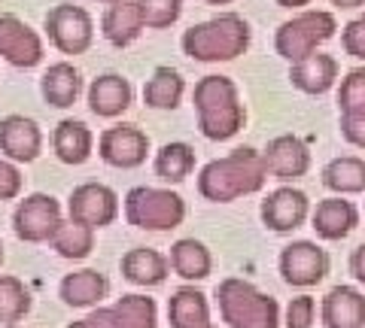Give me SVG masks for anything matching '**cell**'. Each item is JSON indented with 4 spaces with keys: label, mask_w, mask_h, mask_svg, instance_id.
Instances as JSON below:
<instances>
[{
    "label": "cell",
    "mask_w": 365,
    "mask_h": 328,
    "mask_svg": "<svg viewBox=\"0 0 365 328\" xmlns=\"http://www.w3.org/2000/svg\"><path fill=\"white\" fill-rule=\"evenodd\" d=\"M110 292V280L101 274L95 268H83V270H73L67 274L58 286V295L67 307H98L101 301L107 298Z\"/></svg>",
    "instance_id": "obj_18"
},
{
    "label": "cell",
    "mask_w": 365,
    "mask_h": 328,
    "mask_svg": "<svg viewBox=\"0 0 365 328\" xmlns=\"http://www.w3.org/2000/svg\"><path fill=\"white\" fill-rule=\"evenodd\" d=\"M207 4H232V0H207Z\"/></svg>",
    "instance_id": "obj_44"
},
{
    "label": "cell",
    "mask_w": 365,
    "mask_h": 328,
    "mask_svg": "<svg viewBox=\"0 0 365 328\" xmlns=\"http://www.w3.org/2000/svg\"><path fill=\"white\" fill-rule=\"evenodd\" d=\"M67 213H71V222H79L91 231H98V228H107V225L116 222L119 198H116V191L104 183H83L67 198Z\"/></svg>",
    "instance_id": "obj_9"
},
{
    "label": "cell",
    "mask_w": 365,
    "mask_h": 328,
    "mask_svg": "<svg viewBox=\"0 0 365 328\" xmlns=\"http://www.w3.org/2000/svg\"><path fill=\"white\" fill-rule=\"evenodd\" d=\"M122 277L134 282V286H162L168 280V268L170 262L158 253V250H150V246H134L122 255Z\"/></svg>",
    "instance_id": "obj_20"
},
{
    "label": "cell",
    "mask_w": 365,
    "mask_h": 328,
    "mask_svg": "<svg viewBox=\"0 0 365 328\" xmlns=\"http://www.w3.org/2000/svg\"><path fill=\"white\" fill-rule=\"evenodd\" d=\"M31 292L28 286L13 274L0 277V325H19L31 310Z\"/></svg>",
    "instance_id": "obj_30"
},
{
    "label": "cell",
    "mask_w": 365,
    "mask_h": 328,
    "mask_svg": "<svg viewBox=\"0 0 365 328\" xmlns=\"http://www.w3.org/2000/svg\"><path fill=\"white\" fill-rule=\"evenodd\" d=\"M101 158L113 167H122V171H131V167H140L146 162V152H150V137L137 128V125H116L107 128L101 134Z\"/></svg>",
    "instance_id": "obj_12"
},
{
    "label": "cell",
    "mask_w": 365,
    "mask_h": 328,
    "mask_svg": "<svg viewBox=\"0 0 365 328\" xmlns=\"http://www.w3.org/2000/svg\"><path fill=\"white\" fill-rule=\"evenodd\" d=\"M314 316H317V301L311 295H299L289 301L287 307V328H311L314 325Z\"/></svg>",
    "instance_id": "obj_35"
},
{
    "label": "cell",
    "mask_w": 365,
    "mask_h": 328,
    "mask_svg": "<svg viewBox=\"0 0 365 328\" xmlns=\"http://www.w3.org/2000/svg\"><path fill=\"white\" fill-rule=\"evenodd\" d=\"M86 325L88 328H116V319H113V310L110 307H98L86 316Z\"/></svg>",
    "instance_id": "obj_39"
},
{
    "label": "cell",
    "mask_w": 365,
    "mask_h": 328,
    "mask_svg": "<svg viewBox=\"0 0 365 328\" xmlns=\"http://www.w3.org/2000/svg\"><path fill=\"white\" fill-rule=\"evenodd\" d=\"M143 31V13L140 4H131V0H122V4H113L104 16V33L113 46H128L131 40L140 37Z\"/></svg>",
    "instance_id": "obj_25"
},
{
    "label": "cell",
    "mask_w": 365,
    "mask_h": 328,
    "mask_svg": "<svg viewBox=\"0 0 365 328\" xmlns=\"http://www.w3.org/2000/svg\"><path fill=\"white\" fill-rule=\"evenodd\" d=\"M338 31V21L326 9H307V13L292 16L289 21H283L274 33V49L280 58L287 61H302L307 55H314L319 43L332 40Z\"/></svg>",
    "instance_id": "obj_6"
},
{
    "label": "cell",
    "mask_w": 365,
    "mask_h": 328,
    "mask_svg": "<svg viewBox=\"0 0 365 328\" xmlns=\"http://www.w3.org/2000/svg\"><path fill=\"white\" fill-rule=\"evenodd\" d=\"M168 262H170V268H174L177 277L189 280V282L210 277V270H213L210 250L201 240H195V237H182V240H177L174 246H170Z\"/></svg>",
    "instance_id": "obj_22"
},
{
    "label": "cell",
    "mask_w": 365,
    "mask_h": 328,
    "mask_svg": "<svg viewBox=\"0 0 365 328\" xmlns=\"http://www.w3.org/2000/svg\"><path fill=\"white\" fill-rule=\"evenodd\" d=\"M110 310L116 328H158V307L150 295H122Z\"/></svg>",
    "instance_id": "obj_27"
},
{
    "label": "cell",
    "mask_w": 365,
    "mask_h": 328,
    "mask_svg": "<svg viewBox=\"0 0 365 328\" xmlns=\"http://www.w3.org/2000/svg\"><path fill=\"white\" fill-rule=\"evenodd\" d=\"M125 219L143 231H174L186 219V201L170 189L134 186L125 195Z\"/></svg>",
    "instance_id": "obj_5"
},
{
    "label": "cell",
    "mask_w": 365,
    "mask_h": 328,
    "mask_svg": "<svg viewBox=\"0 0 365 328\" xmlns=\"http://www.w3.org/2000/svg\"><path fill=\"white\" fill-rule=\"evenodd\" d=\"M350 274H353V280L365 286V243H359L356 250L350 253Z\"/></svg>",
    "instance_id": "obj_40"
},
{
    "label": "cell",
    "mask_w": 365,
    "mask_h": 328,
    "mask_svg": "<svg viewBox=\"0 0 365 328\" xmlns=\"http://www.w3.org/2000/svg\"><path fill=\"white\" fill-rule=\"evenodd\" d=\"M88 107L98 112V116H119L131 107V85L128 79H122L116 73L98 76L88 88Z\"/></svg>",
    "instance_id": "obj_23"
},
{
    "label": "cell",
    "mask_w": 365,
    "mask_h": 328,
    "mask_svg": "<svg viewBox=\"0 0 365 328\" xmlns=\"http://www.w3.org/2000/svg\"><path fill=\"white\" fill-rule=\"evenodd\" d=\"M0 55L16 67H34L43 58V43L25 21L16 16H0Z\"/></svg>",
    "instance_id": "obj_16"
},
{
    "label": "cell",
    "mask_w": 365,
    "mask_h": 328,
    "mask_svg": "<svg viewBox=\"0 0 365 328\" xmlns=\"http://www.w3.org/2000/svg\"><path fill=\"white\" fill-rule=\"evenodd\" d=\"M280 6H287V9H295V6H307L311 0H277Z\"/></svg>",
    "instance_id": "obj_42"
},
{
    "label": "cell",
    "mask_w": 365,
    "mask_h": 328,
    "mask_svg": "<svg viewBox=\"0 0 365 328\" xmlns=\"http://www.w3.org/2000/svg\"><path fill=\"white\" fill-rule=\"evenodd\" d=\"M265 183H268L265 158H262V152L250 149V146H241L232 155L204 164V171L198 174L201 198L213 203H228L241 195H256Z\"/></svg>",
    "instance_id": "obj_1"
},
{
    "label": "cell",
    "mask_w": 365,
    "mask_h": 328,
    "mask_svg": "<svg viewBox=\"0 0 365 328\" xmlns=\"http://www.w3.org/2000/svg\"><path fill=\"white\" fill-rule=\"evenodd\" d=\"M67 328H88V325H86V319H79V322H71Z\"/></svg>",
    "instance_id": "obj_43"
},
{
    "label": "cell",
    "mask_w": 365,
    "mask_h": 328,
    "mask_svg": "<svg viewBox=\"0 0 365 328\" xmlns=\"http://www.w3.org/2000/svg\"><path fill=\"white\" fill-rule=\"evenodd\" d=\"M341 134H344V140L350 146L365 149V119H347V116H341Z\"/></svg>",
    "instance_id": "obj_38"
},
{
    "label": "cell",
    "mask_w": 365,
    "mask_h": 328,
    "mask_svg": "<svg viewBox=\"0 0 365 328\" xmlns=\"http://www.w3.org/2000/svg\"><path fill=\"white\" fill-rule=\"evenodd\" d=\"M216 304L228 328H280V304L250 280L225 277L216 286Z\"/></svg>",
    "instance_id": "obj_2"
},
{
    "label": "cell",
    "mask_w": 365,
    "mask_h": 328,
    "mask_svg": "<svg viewBox=\"0 0 365 328\" xmlns=\"http://www.w3.org/2000/svg\"><path fill=\"white\" fill-rule=\"evenodd\" d=\"M0 265H4V243H0Z\"/></svg>",
    "instance_id": "obj_45"
},
{
    "label": "cell",
    "mask_w": 365,
    "mask_h": 328,
    "mask_svg": "<svg viewBox=\"0 0 365 328\" xmlns=\"http://www.w3.org/2000/svg\"><path fill=\"white\" fill-rule=\"evenodd\" d=\"M195 167V149L189 143H165L155 155V174L165 183H182Z\"/></svg>",
    "instance_id": "obj_29"
},
{
    "label": "cell",
    "mask_w": 365,
    "mask_h": 328,
    "mask_svg": "<svg viewBox=\"0 0 365 328\" xmlns=\"http://www.w3.org/2000/svg\"><path fill=\"white\" fill-rule=\"evenodd\" d=\"M61 225V203L46 191H34L25 201H19L13 213V231L25 243H52V237Z\"/></svg>",
    "instance_id": "obj_7"
},
{
    "label": "cell",
    "mask_w": 365,
    "mask_h": 328,
    "mask_svg": "<svg viewBox=\"0 0 365 328\" xmlns=\"http://www.w3.org/2000/svg\"><path fill=\"white\" fill-rule=\"evenodd\" d=\"M338 107H341V116L365 119V67H359V70H350L344 79H341Z\"/></svg>",
    "instance_id": "obj_33"
},
{
    "label": "cell",
    "mask_w": 365,
    "mask_h": 328,
    "mask_svg": "<svg viewBox=\"0 0 365 328\" xmlns=\"http://www.w3.org/2000/svg\"><path fill=\"white\" fill-rule=\"evenodd\" d=\"M280 277L292 289H311L319 286L329 274V253L314 240H295L280 250Z\"/></svg>",
    "instance_id": "obj_8"
},
{
    "label": "cell",
    "mask_w": 365,
    "mask_h": 328,
    "mask_svg": "<svg viewBox=\"0 0 365 328\" xmlns=\"http://www.w3.org/2000/svg\"><path fill=\"white\" fill-rule=\"evenodd\" d=\"M143 13V25L150 28H170L180 18L182 0H137Z\"/></svg>",
    "instance_id": "obj_34"
},
{
    "label": "cell",
    "mask_w": 365,
    "mask_h": 328,
    "mask_svg": "<svg viewBox=\"0 0 365 328\" xmlns=\"http://www.w3.org/2000/svg\"><path fill=\"white\" fill-rule=\"evenodd\" d=\"M332 6H341V9H356V6H362L365 0H329Z\"/></svg>",
    "instance_id": "obj_41"
},
{
    "label": "cell",
    "mask_w": 365,
    "mask_h": 328,
    "mask_svg": "<svg viewBox=\"0 0 365 328\" xmlns=\"http://www.w3.org/2000/svg\"><path fill=\"white\" fill-rule=\"evenodd\" d=\"M250 46V25L235 16H216L182 33V49L195 61H232Z\"/></svg>",
    "instance_id": "obj_4"
},
{
    "label": "cell",
    "mask_w": 365,
    "mask_h": 328,
    "mask_svg": "<svg viewBox=\"0 0 365 328\" xmlns=\"http://www.w3.org/2000/svg\"><path fill=\"white\" fill-rule=\"evenodd\" d=\"M341 43H344V52L347 55L365 61V16L350 21V25L344 28V33H341Z\"/></svg>",
    "instance_id": "obj_36"
},
{
    "label": "cell",
    "mask_w": 365,
    "mask_h": 328,
    "mask_svg": "<svg viewBox=\"0 0 365 328\" xmlns=\"http://www.w3.org/2000/svg\"><path fill=\"white\" fill-rule=\"evenodd\" d=\"M198 128L207 140H228L244 128V107L228 76H204L195 85Z\"/></svg>",
    "instance_id": "obj_3"
},
{
    "label": "cell",
    "mask_w": 365,
    "mask_h": 328,
    "mask_svg": "<svg viewBox=\"0 0 365 328\" xmlns=\"http://www.w3.org/2000/svg\"><path fill=\"white\" fill-rule=\"evenodd\" d=\"M323 186L335 195H359L365 191V162L356 155L332 158L323 167Z\"/></svg>",
    "instance_id": "obj_24"
},
{
    "label": "cell",
    "mask_w": 365,
    "mask_h": 328,
    "mask_svg": "<svg viewBox=\"0 0 365 328\" xmlns=\"http://www.w3.org/2000/svg\"><path fill=\"white\" fill-rule=\"evenodd\" d=\"M259 216H262V222H265L268 231L289 234V231L302 228V225L311 219V198H307L302 189L280 186L262 201Z\"/></svg>",
    "instance_id": "obj_10"
},
{
    "label": "cell",
    "mask_w": 365,
    "mask_h": 328,
    "mask_svg": "<svg viewBox=\"0 0 365 328\" xmlns=\"http://www.w3.org/2000/svg\"><path fill=\"white\" fill-rule=\"evenodd\" d=\"M52 146H55V155H58L64 164H83L91 155V131L83 122L64 119L61 125L55 128Z\"/></svg>",
    "instance_id": "obj_26"
},
{
    "label": "cell",
    "mask_w": 365,
    "mask_h": 328,
    "mask_svg": "<svg viewBox=\"0 0 365 328\" xmlns=\"http://www.w3.org/2000/svg\"><path fill=\"white\" fill-rule=\"evenodd\" d=\"M326 328H365V295L356 286H332L319 304Z\"/></svg>",
    "instance_id": "obj_14"
},
{
    "label": "cell",
    "mask_w": 365,
    "mask_h": 328,
    "mask_svg": "<svg viewBox=\"0 0 365 328\" xmlns=\"http://www.w3.org/2000/svg\"><path fill=\"white\" fill-rule=\"evenodd\" d=\"M359 225V210L353 201H344L341 195L319 201L311 210V228L323 240H344L347 234L356 231Z\"/></svg>",
    "instance_id": "obj_15"
},
{
    "label": "cell",
    "mask_w": 365,
    "mask_h": 328,
    "mask_svg": "<svg viewBox=\"0 0 365 328\" xmlns=\"http://www.w3.org/2000/svg\"><path fill=\"white\" fill-rule=\"evenodd\" d=\"M79 88H83V83H79V73L71 64H52L43 76V97L52 107H73Z\"/></svg>",
    "instance_id": "obj_28"
},
{
    "label": "cell",
    "mask_w": 365,
    "mask_h": 328,
    "mask_svg": "<svg viewBox=\"0 0 365 328\" xmlns=\"http://www.w3.org/2000/svg\"><path fill=\"white\" fill-rule=\"evenodd\" d=\"M46 31H49V40L64 55H79L91 46V18L86 9H79L73 4L55 6L46 16Z\"/></svg>",
    "instance_id": "obj_11"
},
{
    "label": "cell",
    "mask_w": 365,
    "mask_h": 328,
    "mask_svg": "<svg viewBox=\"0 0 365 328\" xmlns=\"http://www.w3.org/2000/svg\"><path fill=\"white\" fill-rule=\"evenodd\" d=\"M168 319L170 328H216L210 322L207 295L195 286H180L168 298Z\"/></svg>",
    "instance_id": "obj_19"
},
{
    "label": "cell",
    "mask_w": 365,
    "mask_h": 328,
    "mask_svg": "<svg viewBox=\"0 0 365 328\" xmlns=\"http://www.w3.org/2000/svg\"><path fill=\"white\" fill-rule=\"evenodd\" d=\"M43 134L34 119L25 116H6L0 119V152L13 162H34L40 155Z\"/></svg>",
    "instance_id": "obj_17"
},
{
    "label": "cell",
    "mask_w": 365,
    "mask_h": 328,
    "mask_svg": "<svg viewBox=\"0 0 365 328\" xmlns=\"http://www.w3.org/2000/svg\"><path fill=\"white\" fill-rule=\"evenodd\" d=\"M180 97H182V79L170 67H158L143 88V100L155 110H174L180 104Z\"/></svg>",
    "instance_id": "obj_31"
},
{
    "label": "cell",
    "mask_w": 365,
    "mask_h": 328,
    "mask_svg": "<svg viewBox=\"0 0 365 328\" xmlns=\"http://www.w3.org/2000/svg\"><path fill=\"white\" fill-rule=\"evenodd\" d=\"M25 189V179H21V171L16 164H9L0 158V201H16Z\"/></svg>",
    "instance_id": "obj_37"
},
{
    "label": "cell",
    "mask_w": 365,
    "mask_h": 328,
    "mask_svg": "<svg viewBox=\"0 0 365 328\" xmlns=\"http://www.w3.org/2000/svg\"><path fill=\"white\" fill-rule=\"evenodd\" d=\"M289 79H292V85L302 88L304 95H323V92H329V88L335 85L338 61L332 58V55L314 52V55H307V58L292 64Z\"/></svg>",
    "instance_id": "obj_21"
},
{
    "label": "cell",
    "mask_w": 365,
    "mask_h": 328,
    "mask_svg": "<svg viewBox=\"0 0 365 328\" xmlns=\"http://www.w3.org/2000/svg\"><path fill=\"white\" fill-rule=\"evenodd\" d=\"M101 4H122V0H101Z\"/></svg>",
    "instance_id": "obj_46"
},
{
    "label": "cell",
    "mask_w": 365,
    "mask_h": 328,
    "mask_svg": "<svg viewBox=\"0 0 365 328\" xmlns=\"http://www.w3.org/2000/svg\"><path fill=\"white\" fill-rule=\"evenodd\" d=\"M52 250L61 258L79 262V258L91 255V250H95V231L86 228V225H79V222H64L52 237Z\"/></svg>",
    "instance_id": "obj_32"
},
{
    "label": "cell",
    "mask_w": 365,
    "mask_h": 328,
    "mask_svg": "<svg viewBox=\"0 0 365 328\" xmlns=\"http://www.w3.org/2000/svg\"><path fill=\"white\" fill-rule=\"evenodd\" d=\"M265 158V171L268 176L280 179V183H292V179H302L307 171H311V152L307 146L292 137V134H280L268 143V149L262 152Z\"/></svg>",
    "instance_id": "obj_13"
},
{
    "label": "cell",
    "mask_w": 365,
    "mask_h": 328,
    "mask_svg": "<svg viewBox=\"0 0 365 328\" xmlns=\"http://www.w3.org/2000/svg\"><path fill=\"white\" fill-rule=\"evenodd\" d=\"M0 328H21V325H0Z\"/></svg>",
    "instance_id": "obj_47"
}]
</instances>
